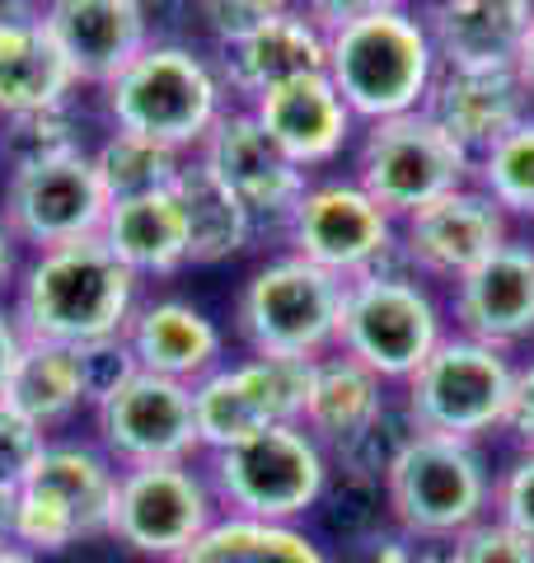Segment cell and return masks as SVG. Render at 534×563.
<instances>
[{
    "mask_svg": "<svg viewBox=\"0 0 534 563\" xmlns=\"http://www.w3.org/2000/svg\"><path fill=\"white\" fill-rule=\"evenodd\" d=\"M347 282L300 254H277L244 277L235 296V333L258 357L314 362L337 347Z\"/></svg>",
    "mask_w": 534,
    "mask_h": 563,
    "instance_id": "5b68a950",
    "label": "cell"
},
{
    "mask_svg": "<svg viewBox=\"0 0 534 563\" xmlns=\"http://www.w3.org/2000/svg\"><path fill=\"white\" fill-rule=\"evenodd\" d=\"M89 413H94V442L118 470L198 461L202 455L192 385H178L132 366L113 390H103L94 399Z\"/></svg>",
    "mask_w": 534,
    "mask_h": 563,
    "instance_id": "7c38bea8",
    "label": "cell"
},
{
    "mask_svg": "<svg viewBox=\"0 0 534 563\" xmlns=\"http://www.w3.org/2000/svg\"><path fill=\"white\" fill-rule=\"evenodd\" d=\"M76 151H85L76 103L0 122V161H5V169L38 165V161H62V155H76Z\"/></svg>",
    "mask_w": 534,
    "mask_h": 563,
    "instance_id": "836d02e7",
    "label": "cell"
},
{
    "mask_svg": "<svg viewBox=\"0 0 534 563\" xmlns=\"http://www.w3.org/2000/svg\"><path fill=\"white\" fill-rule=\"evenodd\" d=\"M305 385H310V362L296 357H258V352H248L240 362H221L207 380L192 385L202 455L235 446L254 432L281 428V422H300Z\"/></svg>",
    "mask_w": 534,
    "mask_h": 563,
    "instance_id": "5bb4252c",
    "label": "cell"
},
{
    "mask_svg": "<svg viewBox=\"0 0 534 563\" xmlns=\"http://www.w3.org/2000/svg\"><path fill=\"white\" fill-rule=\"evenodd\" d=\"M174 192H178V207H183V221H188V263H198V268H211V263L244 254L248 244H254V235L263 231L254 221V211H248L198 155L183 161V174H178Z\"/></svg>",
    "mask_w": 534,
    "mask_h": 563,
    "instance_id": "f1b7e54d",
    "label": "cell"
},
{
    "mask_svg": "<svg viewBox=\"0 0 534 563\" xmlns=\"http://www.w3.org/2000/svg\"><path fill=\"white\" fill-rule=\"evenodd\" d=\"M216 517H221L216 493H211L198 461L118 470L109 536L141 559L174 563L192 540L207 536V526Z\"/></svg>",
    "mask_w": 534,
    "mask_h": 563,
    "instance_id": "8fae6325",
    "label": "cell"
},
{
    "mask_svg": "<svg viewBox=\"0 0 534 563\" xmlns=\"http://www.w3.org/2000/svg\"><path fill=\"white\" fill-rule=\"evenodd\" d=\"M455 333H469L478 343L515 347L534 333V244L507 240L492 258H483L474 273H465L450 287Z\"/></svg>",
    "mask_w": 534,
    "mask_h": 563,
    "instance_id": "d6986e66",
    "label": "cell"
},
{
    "mask_svg": "<svg viewBox=\"0 0 534 563\" xmlns=\"http://www.w3.org/2000/svg\"><path fill=\"white\" fill-rule=\"evenodd\" d=\"M521 76H525V85H530V95H534V24H530V38H525V47H521Z\"/></svg>",
    "mask_w": 534,
    "mask_h": 563,
    "instance_id": "c3c4849f",
    "label": "cell"
},
{
    "mask_svg": "<svg viewBox=\"0 0 534 563\" xmlns=\"http://www.w3.org/2000/svg\"><path fill=\"white\" fill-rule=\"evenodd\" d=\"M418 432H422V428H418V418L408 413V404H403V395H399V399H389L385 409L370 418L366 428L356 432L343 451H333V461L343 465L347 479L385 484V479H389V470H394V461L408 451V442H413Z\"/></svg>",
    "mask_w": 534,
    "mask_h": 563,
    "instance_id": "d6a6232c",
    "label": "cell"
},
{
    "mask_svg": "<svg viewBox=\"0 0 534 563\" xmlns=\"http://www.w3.org/2000/svg\"><path fill=\"white\" fill-rule=\"evenodd\" d=\"M202 474L225 517L300 526V517L324 503L333 455L300 422H281L225 451H207Z\"/></svg>",
    "mask_w": 534,
    "mask_h": 563,
    "instance_id": "277c9868",
    "label": "cell"
},
{
    "mask_svg": "<svg viewBox=\"0 0 534 563\" xmlns=\"http://www.w3.org/2000/svg\"><path fill=\"white\" fill-rule=\"evenodd\" d=\"M14 544L52 559V554H66L70 544H80V526L52 493L20 484V493H14Z\"/></svg>",
    "mask_w": 534,
    "mask_h": 563,
    "instance_id": "e575fe53",
    "label": "cell"
},
{
    "mask_svg": "<svg viewBox=\"0 0 534 563\" xmlns=\"http://www.w3.org/2000/svg\"><path fill=\"white\" fill-rule=\"evenodd\" d=\"M14 493H20V488L0 484V544L14 540Z\"/></svg>",
    "mask_w": 534,
    "mask_h": 563,
    "instance_id": "bcb514c9",
    "label": "cell"
},
{
    "mask_svg": "<svg viewBox=\"0 0 534 563\" xmlns=\"http://www.w3.org/2000/svg\"><path fill=\"white\" fill-rule=\"evenodd\" d=\"M418 563H455V554H450V544H422Z\"/></svg>",
    "mask_w": 534,
    "mask_h": 563,
    "instance_id": "681fc988",
    "label": "cell"
},
{
    "mask_svg": "<svg viewBox=\"0 0 534 563\" xmlns=\"http://www.w3.org/2000/svg\"><path fill=\"white\" fill-rule=\"evenodd\" d=\"M43 24L80 85L103 90L127 62L155 43L151 5L141 0H47Z\"/></svg>",
    "mask_w": 534,
    "mask_h": 563,
    "instance_id": "ac0fdd59",
    "label": "cell"
},
{
    "mask_svg": "<svg viewBox=\"0 0 534 563\" xmlns=\"http://www.w3.org/2000/svg\"><path fill=\"white\" fill-rule=\"evenodd\" d=\"M436 70L441 57L413 5L380 10L370 20H356L329 33L324 76L333 80V90L343 95V103L361 128L418 113L426 95H432Z\"/></svg>",
    "mask_w": 534,
    "mask_h": 563,
    "instance_id": "3957f363",
    "label": "cell"
},
{
    "mask_svg": "<svg viewBox=\"0 0 534 563\" xmlns=\"http://www.w3.org/2000/svg\"><path fill=\"white\" fill-rule=\"evenodd\" d=\"M0 563H47V559H43V554H33V550H24V544L5 540V544H0Z\"/></svg>",
    "mask_w": 534,
    "mask_h": 563,
    "instance_id": "7dc6e473",
    "label": "cell"
},
{
    "mask_svg": "<svg viewBox=\"0 0 534 563\" xmlns=\"http://www.w3.org/2000/svg\"><path fill=\"white\" fill-rule=\"evenodd\" d=\"M329 66V33L305 10H281L248 38L216 47V70L225 80L230 103H254L258 95L277 90L287 80L319 76Z\"/></svg>",
    "mask_w": 534,
    "mask_h": 563,
    "instance_id": "7402d4cb",
    "label": "cell"
},
{
    "mask_svg": "<svg viewBox=\"0 0 534 563\" xmlns=\"http://www.w3.org/2000/svg\"><path fill=\"white\" fill-rule=\"evenodd\" d=\"M399 5H408V0H296V10H305L324 33L356 24V20H370V14H380V10H399Z\"/></svg>",
    "mask_w": 534,
    "mask_h": 563,
    "instance_id": "60d3db41",
    "label": "cell"
},
{
    "mask_svg": "<svg viewBox=\"0 0 534 563\" xmlns=\"http://www.w3.org/2000/svg\"><path fill=\"white\" fill-rule=\"evenodd\" d=\"M450 554L455 563H534V544L521 531H511L507 521L483 517L465 536L450 540Z\"/></svg>",
    "mask_w": 534,
    "mask_h": 563,
    "instance_id": "8d00e7d4",
    "label": "cell"
},
{
    "mask_svg": "<svg viewBox=\"0 0 534 563\" xmlns=\"http://www.w3.org/2000/svg\"><path fill=\"white\" fill-rule=\"evenodd\" d=\"M296 0H198V14L211 33L216 47H230L248 38L254 29H263L267 20H277L281 10H291Z\"/></svg>",
    "mask_w": 534,
    "mask_h": 563,
    "instance_id": "d590c367",
    "label": "cell"
},
{
    "mask_svg": "<svg viewBox=\"0 0 534 563\" xmlns=\"http://www.w3.org/2000/svg\"><path fill=\"white\" fill-rule=\"evenodd\" d=\"M287 250L356 282L376 268H403L399 258V221L370 198L347 174V179H310L291 217L281 221Z\"/></svg>",
    "mask_w": 534,
    "mask_h": 563,
    "instance_id": "30bf717a",
    "label": "cell"
},
{
    "mask_svg": "<svg viewBox=\"0 0 534 563\" xmlns=\"http://www.w3.org/2000/svg\"><path fill=\"white\" fill-rule=\"evenodd\" d=\"M33 488L52 493L80 526V540H99L113 526V498H118V465L103 455L99 442H70V437H47L43 455L33 461L29 479Z\"/></svg>",
    "mask_w": 534,
    "mask_h": 563,
    "instance_id": "4316f807",
    "label": "cell"
},
{
    "mask_svg": "<svg viewBox=\"0 0 534 563\" xmlns=\"http://www.w3.org/2000/svg\"><path fill=\"white\" fill-rule=\"evenodd\" d=\"M43 5H47V0H43Z\"/></svg>",
    "mask_w": 534,
    "mask_h": 563,
    "instance_id": "816d5d0a",
    "label": "cell"
},
{
    "mask_svg": "<svg viewBox=\"0 0 534 563\" xmlns=\"http://www.w3.org/2000/svg\"><path fill=\"white\" fill-rule=\"evenodd\" d=\"M38 14H43V0H0V29L38 20Z\"/></svg>",
    "mask_w": 534,
    "mask_h": 563,
    "instance_id": "f6af8a7d",
    "label": "cell"
},
{
    "mask_svg": "<svg viewBox=\"0 0 534 563\" xmlns=\"http://www.w3.org/2000/svg\"><path fill=\"white\" fill-rule=\"evenodd\" d=\"M515 395V362L507 347L478 343L469 333H445L436 352L403 380V404L422 432L483 442L507 428Z\"/></svg>",
    "mask_w": 534,
    "mask_h": 563,
    "instance_id": "ba28073f",
    "label": "cell"
},
{
    "mask_svg": "<svg viewBox=\"0 0 534 563\" xmlns=\"http://www.w3.org/2000/svg\"><path fill=\"white\" fill-rule=\"evenodd\" d=\"M492 517L534 544V451H521L492 479Z\"/></svg>",
    "mask_w": 534,
    "mask_h": 563,
    "instance_id": "74e56055",
    "label": "cell"
},
{
    "mask_svg": "<svg viewBox=\"0 0 534 563\" xmlns=\"http://www.w3.org/2000/svg\"><path fill=\"white\" fill-rule=\"evenodd\" d=\"M474 169H478L474 155L418 109L403 118L366 122L361 141H356L352 179L361 184L389 217L403 221L408 211L474 184Z\"/></svg>",
    "mask_w": 534,
    "mask_h": 563,
    "instance_id": "9c48e42d",
    "label": "cell"
},
{
    "mask_svg": "<svg viewBox=\"0 0 534 563\" xmlns=\"http://www.w3.org/2000/svg\"><path fill=\"white\" fill-rule=\"evenodd\" d=\"M385 512L418 544H450L492 517V470L478 442L418 432L385 479Z\"/></svg>",
    "mask_w": 534,
    "mask_h": 563,
    "instance_id": "8992f818",
    "label": "cell"
},
{
    "mask_svg": "<svg viewBox=\"0 0 534 563\" xmlns=\"http://www.w3.org/2000/svg\"><path fill=\"white\" fill-rule=\"evenodd\" d=\"M385 404H389V385L376 372H366L361 362H352L347 352L333 347V352H324V357L310 362L300 428L333 455V451H343L352 437L385 409Z\"/></svg>",
    "mask_w": 534,
    "mask_h": 563,
    "instance_id": "484cf974",
    "label": "cell"
},
{
    "mask_svg": "<svg viewBox=\"0 0 534 563\" xmlns=\"http://www.w3.org/2000/svg\"><path fill=\"white\" fill-rule=\"evenodd\" d=\"M418 550L422 544L413 536H403L399 526H389V531H366L352 540V559L347 563H418Z\"/></svg>",
    "mask_w": 534,
    "mask_h": 563,
    "instance_id": "ab89813d",
    "label": "cell"
},
{
    "mask_svg": "<svg viewBox=\"0 0 534 563\" xmlns=\"http://www.w3.org/2000/svg\"><path fill=\"white\" fill-rule=\"evenodd\" d=\"M244 109L263 122V132L305 174L343 161V151L356 141V132H361V122L352 118V109L343 103V95L333 90V80L324 70L277 85V90L258 95L254 103H244Z\"/></svg>",
    "mask_w": 534,
    "mask_h": 563,
    "instance_id": "ffe728a7",
    "label": "cell"
},
{
    "mask_svg": "<svg viewBox=\"0 0 534 563\" xmlns=\"http://www.w3.org/2000/svg\"><path fill=\"white\" fill-rule=\"evenodd\" d=\"M198 161L254 211L258 225L287 221L291 207L300 202V192H305V184L314 179V174L300 169L291 155L263 132V122L248 113L244 103H230L225 118L198 146Z\"/></svg>",
    "mask_w": 534,
    "mask_h": 563,
    "instance_id": "2e32d148",
    "label": "cell"
},
{
    "mask_svg": "<svg viewBox=\"0 0 534 563\" xmlns=\"http://www.w3.org/2000/svg\"><path fill=\"white\" fill-rule=\"evenodd\" d=\"M99 240L141 282L174 277L188 268V221H183V207H178L174 188H159V192L127 198V202H109Z\"/></svg>",
    "mask_w": 534,
    "mask_h": 563,
    "instance_id": "cb8c5ba5",
    "label": "cell"
},
{
    "mask_svg": "<svg viewBox=\"0 0 534 563\" xmlns=\"http://www.w3.org/2000/svg\"><path fill=\"white\" fill-rule=\"evenodd\" d=\"M14 277H20V240L10 235L5 217H0V291H10Z\"/></svg>",
    "mask_w": 534,
    "mask_h": 563,
    "instance_id": "ee69618b",
    "label": "cell"
},
{
    "mask_svg": "<svg viewBox=\"0 0 534 563\" xmlns=\"http://www.w3.org/2000/svg\"><path fill=\"white\" fill-rule=\"evenodd\" d=\"M521 451H534V362L515 366V395H511V413H507V428Z\"/></svg>",
    "mask_w": 534,
    "mask_h": 563,
    "instance_id": "b9f144b4",
    "label": "cell"
},
{
    "mask_svg": "<svg viewBox=\"0 0 534 563\" xmlns=\"http://www.w3.org/2000/svg\"><path fill=\"white\" fill-rule=\"evenodd\" d=\"M141 306V277L109 254L99 235L38 250L14 277V320L33 343L94 347L122 339Z\"/></svg>",
    "mask_w": 534,
    "mask_h": 563,
    "instance_id": "6da1fadb",
    "label": "cell"
},
{
    "mask_svg": "<svg viewBox=\"0 0 534 563\" xmlns=\"http://www.w3.org/2000/svg\"><path fill=\"white\" fill-rule=\"evenodd\" d=\"M530 85L521 66H441L422 113L455 136L474 161L530 118Z\"/></svg>",
    "mask_w": 534,
    "mask_h": 563,
    "instance_id": "e0dca14e",
    "label": "cell"
},
{
    "mask_svg": "<svg viewBox=\"0 0 534 563\" xmlns=\"http://www.w3.org/2000/svg\"><path fill=\"white\" fill-rule=\"evenodd\" d=\"M43 446H47V432L38 422H29L14 404L0 399V484L20 488L29 479L33 461L43 455Z\"/></svg>",
    "mask_w": 534,
    "mask_h": 563,
    "instance_id": "f35d334b",
    "label": "cell"
},
{
    "mask_svg": "<svg viewBox=\"0 0 534 563\" xmlns=\"http://www.w3.org/2000/svg\"><path fill=\"white\" fill-rule=\"evenodd\" d=\"M94 161V174L109 202H127V198H146V192L159 188H174L178 174H183V151L174 146H159L151 136H136V132H109L89 151Z\"/></svg>",
    "mask_w": 534,
    "mask_h": 563,
    "instance_id": "4dcf8cb0",
    "label": "cell"
},
{
    "mask_svg": "<svg viewBox=\"0 0 534 563\" xmlns=\"http://www.w3.org/2000/svg\"><path fill=\"white\" fill-rule=\"evenodd\" d=\"M0 217L20 250H57L70 240H89L103 231L109 217V192H103L89 151L62 155V161L14 165L0 184Z\"/></svg>",
    "mask_w": 534,
    "mask_h": 563,
    "instance_id": "4fadbf2b",
    "label": "cell"
},
{
    "mask_svg": "<svg viewBox=\"0 0 534 563\" xmlns=\"http://www.w3.org/2000/svg\"><path fill=\"white\" fill-rule=\"evenodd\" d=\"M5 404H14L29 422L52 437L66 428L80 409H89V372H85V352L66 343H33L24 339V352L14 362V372L5 380Z\"/></svg>",
    "mask_w": 534,
    "mask_h": 563,
    "instance_id": "83f0119b",
    "label": "cell"
},
{
    "mask_svg": "<svg viewBox=\"0 0 534 563\" xmlns=\"http://www.w3.org/2000/svg\"><path fill=\"white\" fill-rule=\"evenodd\" d=\"M99 95L113 132L151 136L183 155H198L207 132L230 109L216 62L202 57L198 47L165 38H155L136 62L122 66Z\"/></svg>",
    "mask_w": 534,
    "mask_h": 563,
    "instance_id": "7a4b0ae2",
    "label": "cell"
},
{
    "mask_svg": "<svg viewBox=\"0 0 534 563\" xmlns=\"http://www.w3.org/2000/svg\"><path fill=\"white\" fill-rule=\"evenodd\" d=\"M122 347L136 372L165 376L178 385H198L225 362V333L202 306L183 296H155L141 301L122 329Z\"/></svg>",
    "mask_w": 534,
    "mask_h": 563,
    "instance_id": "44dd1931",
    "label": "cell"
},
{
    "mask_svg": "<svg viewBox=\"0 0 534 563\" xmlns=\"http://www.w3.org/2000/svg\"><path fill=\"white\" fill-rule=\"evenodd\" d=\"M174 563H333L305 526L216 517L202 540H192Z\"/></svg>",
    "mask_w": 534,
    "mask_h": 563,
    "instance_id": "f546056e",
    "label": "cell"
},
{
    "mask_svg": "<svg viewBox=\"0 0 534 563\" xmlns=\"http://www.w3.org/2000/svg\"><path fill=\"white\" fill-rule=\"evenodd\" d=\"M474 184L507 211V217L534 221V113L511 128L492 151L478 155Z\"/></svg>",
    "mask_w": 534,
    "mask_h": 563,
    "instance_id": "1f68e13d",
    "label": "cell"
},
{
    "mask_svg": "<svg viewBox=\"0 0 534 563\" xmlns=\"http://www.w3.org/2000/svg\"><path fill=\"white\" fill-rule=\"evenodd\" d=\"M450 333V314L436 291L408 268H376L347 282L337 352L376 372L385 385H403Z\"/></svg>",
    "mask_w": 534,
    "mask_h": 563,
    "instance_id": "52a82bcc",
    "label": "cell"
},
{
    "mask_svg": "<svg viewBox=\"0 0 534 563\" xmlns=\"http://www.w3.org/2000/svg\"><path fill=\"white\" fill-rule=\"evenodd\" d=\"M418 14L441 66H515L534 0H422Z\"/></svg>",
    "mask_w": 534,
    "mask_h": 563,
    "instance_id": "603a6c76",
    "label": "cell"
},
{
    "mask_svg": "<svg viewBox=\"0 0 534 563\" xmlns=\"http://www.w3.org/2000/svg\"><path fill=\"white\" fill-rule=\"evenodd\" d=\"M80 80L62 57L52 29L38 20L0 29V122L76 103Z\"/></svg>",
    "mask_w": 534,
    "mask_h": 563,
    "instance_id": "d4e9b609",
    "label": "cell"
},
{
    "mask_svg": "<svg viewBox=\"0 0 534 563\" xmlns=\"http://www.w3.org/2000/svg\"><path fill=\"white\" fill-rule=\"evenodd\" d=\"M511 240V217L478 184L408 211L399 221V258L422 282H455Z\"/></svg>",
    "mask_w": 534,
    "mask_h": 563,
    "instance_id": "9a60e30c",
    "label": "cell"
},
{
    "mask_svg": "<svg viewBox=\"0 0 534 563\" xmlns=\"http://www.w3.org/2000/svg\"><path fill=\"white\" fill-rule=\"evenodd\" d=\"M20 352H24V329L14 320V310L0 306V395H5V380L14 372V362H20Z\"/></svg>",
    "mask_w": 534,
    "mask_h": 563,
    "instance_id": "7bdbcfd3",
    "label": "cell"
},
{
    "mask_svg": "<svg viewBox=\"0 0 534 563\" xmlns=\"http://www.w3.org/2000/svg\"><path fill=\"white\" fill-rule=\"evenodd\" d=\"M141 5H151V10H155V5H165V0H141Z\"/></svg>",
    "mask_w": 534,
    "mask_h": 563,
    "instance_id": "f907efd6",
    "label": "cell"
}]
</instances>
